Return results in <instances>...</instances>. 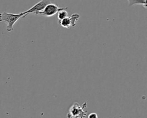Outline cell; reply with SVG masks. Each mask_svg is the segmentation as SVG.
<instances>
[{
  "label": "cell",
  "mask_w": 147,
  "mask_h": 118,
  "mask_svg": "<svg viewBox=\"0 0 147 118\" xmlns=\"http://www.w3.org/2000/svg\"><path fill=\"white\" fill-rule=\"evenodd\" d=\"M80 16L77 13L72 14L70 17H67L63 20H58V24L65 28H70L76 25L77 21L80 18Z\"/></svg>",
  "instance_id": "cell-5"
},
{
  "label": "cell",
  "mask_w": 147,
  "mask_h": 118,
  "mask_svg": "<svg viewBox=\"0 0 147 118\" xmlns=\"http://www.w3.org/2000/svg\"><path fill=\"white\" fill-rule=\"evenodd\" d=\"M26 17L24 12H20L19 13H10L7 12H3L1 14L0 21L5 22L7 23L6 30L7 32H10L14 29V24L20 18H25Z\"/></svg>",
  "instance_id": "cell-1"
},
{
  "label": "cell",
  "mask_w": 147,
  "mask_h": 118,
  "mask_svg": "<svg viewBox=\"0 0 147 118\" xmlns=\"http://www.w3.org/2000/svg\"><path fill=\"white\" fill-rule=\"evenodd\" d=\"M54 1L55 0H41L34 4L32 7L23 12L25 14L26 17L30 13H34L36 14L38 12L42 11L47 6V5L53 3Z\"/></svg>",
  "instance_id": "cell-4"
},
{
  "label": "cell",
  "mask_w": 147,
  "mask_h": 118,
  "mask_svg": "<svg viewBox=\"0 0 147 118\" xmlns=\"http://www.w3.org/2000/svg\"><path fill=\"white\" fill-rule=\"evenodd\" d=\"M86 102L80 106L78 102H74L69 108L67 117L68 118H83L86 116L87 110L86 109Z\"/></svg>",
  "instance_id": "cell-2"
},
{
  "label": "cell",
  "mask_w": 147,
  "mask_h": 118,
  "mask_svg": "<svg viewBox=\"0 0 147 118\" xmlns=\"http://www.w3.org/2000/svg\"><path fill=\"white\" fill-rule=\"evenodd\" d=\"M66 9H63L59 11L57 13V19L58 20H61L64 19V18L68 17V13L65 10Z\"/></svg>",
  "instance_id": "cell-7"
},
{
  "label": "cell",
  "mask_w": 147,
  "mask_h": 118,
  "mask_svg": "<svg viewBox=\"0 0 147 118\" xmlns=\"http://www.w3.org/2000/svg\"><path fill=\"white\" fill-rule=\"evenodd\" d=\"M128 5L131 7L133 5H141L144 8L147 9V0H127Z\"/></svg>",
  "instance_id": "cell-6"
},
{
  "label": "cell",
  "mask_w": 147,
  "mask_h": 118,
  "mask_svg": "<svg viewBox=\"0 0 147 118\" xmlns=\"http://www.w3.org/2000/svg\"><path fill=\"white\" fill-rule=\"evenodd\" d=\"M63 9H68V7H60L55 3H51L47 5V6L42 11L38 12L36 15H42L48 17H52L57 13L59 11Z\"/></svg>",
  "instance_id": "cell-3"
},
{
  "label": "cell",
  "mask_w": 147,
  "mask_h": 118,
  "mask_svg": "<svg viewBox=\"0 0 147 118\" xmlns=\"http://www.w3.org/2000/svg\"><path fill=\"white\" fill-rule=\"evenodd\" d=\"M88 118H97L98 117V115L95 112H93V113H91L90 114L88 115Z\"/></svg>",
  "instance_id": "cell-8"
}]
</instances>
